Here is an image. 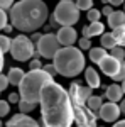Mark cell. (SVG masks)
Instances as JSON below:
<instances>
[{"instance_id":"1","label":"cell","mask_w":125,"mask_h":127,"mask_svg":"<svg viewBox=\"0 0 125 127\" xmlns=\"http://www.w3.org/2000/svg\"><path fill=\"white\" fill-rule=\"evenodd\" d=\"M41 119L42 127H73L75 112L69 92L63 85L51 81L41 92Z\"/></svg>"},{"instance_id":"2","label":"cell","mask_w":125,"mask_h":127,"mask_svg":"<svg viewBox=\"0 0 125 127\" xmlns=\"http://www.w3.org/2000/svg\"><path fill=\"white\" fill-rule=\"evenodd\" d=\"M49 17V9L42 0H19L9 10V19L14 29L20 32H36Z\"/></svg>"},{"instance_id":"3","label":"cell","mask_w":125,"mask_h":127,"mask_svg":"<svg viewBox=\"0 0 125 127\" xmlns=\"http://www.w3.org/2000/svg\"><path fill=\"white\" fill-rule=\"evenodd\" d=\"M52 64L58 69V75L64 78H75L86 69L83 51L75 46H63L52 58Z\"/></svg>"},{"instance_id":"4","label":"cell","mask_w":125,"mask_h":127,"mask_svg":"<svg viewBox=\"0 0 125 127\" xmlns=\"http://www.w3.org/2000/svg\"><path fill=\"white\" fill-rule=\"evenodd\" d=\"M51 81H54V78L49 73H46L42 68L41 69H29V73H25L24 80L20 81V85H19L20 98L37 105L39 102H41V92H42V88L46 87L48 83H51Z\"/></svg>"},{"instance_id":"5","label":"cell","mask_w":125,"mask_h":127,"mask_svg":"<svg viewBox=\"0 0 125 127\" xmlns=\"http://www.w3.org/2000/svg\"><path fill=\"white\" fill-rule=\"evenodd\" d=\"M69 98L73 103V112H75V122L76 127H96V119L98 114H95L91 108L86 105V102L76 93V90L69 85Z\"/></svg>"},{"instance_id":"6","label":"cell","mask_w":125,"mask_h":127,"mask_svg":"<svg viewBox=\"0 0 125 127\" xmlns=\"http://www.w3.org/2000/svg\"><path fill=\"white\" fill-rule=\"evenodd\" d=\"M79 12L81 10L78 9L76 2L73 0H59V3L54 9V14H52V19L54 22H58L61 27H73L79 20Z\"/></svg>"},{"instance_id":"7","label":"cell","mask_w":125,"mask_h":127,"mask_svg":"<svg viewBox=\"0 0 125 127\" xmlns=\"http://www.w3.org/2000/svg\"><path fill=\"white\" fill-rule=\"evenodd\" d=\"M10 54L15 61H30V59L36 56V46L32 39H29L27 36L24 34H19L17 37L12 39V44H10Z\"/></svg>"},{"instance_id":"8","label":"cell","mask_w":125,"mask_h":127,"mask_svg":"<svg viewBox=\"0 0 125 127\" xmlns=\"http://www.w3.org/2000/svg\"><path fill=\"white\" fill-rule=\"evenodd\" d=\"M61 48H63V46H61V42H59L58 36H56V34H51V32L42 34L41 39L36 42L37 54L42 56V58H46V59H52Z\"/></svg>"},{"instance_id":"9","label":"cell","mask_w":125,"mask_h":127,"mask_svg":"<svg viewBox=\"0 0 125 127\" xmlns=\"http://www.w3.org/2000/svg\"><path fill=\"white\" fill-rule=\"evenodd\" d=\"M122 110H120V105H117L113 102H106L101 105L100 112H98V117L101 119L103 122H117L118 117H120Z\"/></svg>"},{"instance_id":"10","label":"cell","mask_w":125,"mask_h":127,"mask_svg":"<svg viewBox=\"0 0 125 127\" xmlns=\"http://www.w3.org/2000/svg\"><path fill=\"white\" fill-rule=\"evenodd\" d=\"M120 64H122V61H118L117 58H113L112 54L105 56V58L98 63V66H100V69H101V73L106 75V76H110V78H113L117 73L120 71Z\"/></svg>"},{"instance_id":"11","label":"cell","mask_w":125,"mask_h":127,"mask_svg":"<svg viewBox=\"0 0 125 127\" xmlns=\"http://www.w3.org/2000/svg\"><path fill=\"white\" fill-rule=\"evenodd\" d=\"M5 127H41L37 120L29 117L27 114H15L14 117H10Z\"/></svg>"},{"instance_id":"12","label":"cell","mask_w":125,"mask_h":127,"mask_svg":"<svg viewBox=\"0 0 125 127\" xmlns=\"http://www.w3.org/2000/svg\"><path fill=\"white\" fill-rule=\"evenodd\" d=\"M56 36H58L61 46H73V44L78 41V32L75 31V27H69V26L61 27Z\"/></svg>"},{"instance_id":"13","label":"cell","mask_w":125,"mask_h":127,"mask_svg":"<svg viewBox=\"0 0 125 127\" xmlns=\"http://www.w3.org/2000/svg\"><path fill=\"white\" fill-rule=\"evenodd\" d=\"M105 98L108 100V102H113V103L122 102V98H124L122 85H118V83H112V85H108L106 90H105Z\"/></svg>"},{"instance_id":"14","label":"cell","mask_w":125,"mask_h":127,"mask_svg":"<svg viewBox=\"0 0 125 127\" xmlns=\"http://www.w3.org/2000/svg\"><path fill=\"white\" fill-rule=\"evenodd\" d=\"M83 36L85 37H95V36H101V34H105V26H103V22H90V26L86 27H83Z\"/></svg>"},{"instance_id":"15","label":"cell","mask_w":125,"mask_h":127,"mask_svg":"<svg viewBox=\"0 0 125 127\" xmlns=\"http://www.w3.org/2000/svg\"><path fill=\"white\" fill-rule=\"evenodd\" d=\"M85 80H86V85L90 88H100L101 87V80H100V75L96 73L95 68H86L85 69Z\"/></svg>"},{"instance_id":"16","label":"cell","mask_w":125,"mask_h":127,"mask_svg":"<svg viewBox=\"0 0 125 127\" xmlns=\"http://www.w3.org/2000/svg\"><path fill=\"white\" fill-rule=\"evenodd\" d=\"M125 24V12L124 10H113V14L108 15V26L112 27V31L124 26Z\"/></svg>"},{"instance_id":"17","label":"cell","mask_w":125,"mask_h":127,"mask_svg":"<svg viewBox=\"0 0 125 127\" xmlns=\"http://www.w3.org/2000/svg\"><path fill=\"white\" fill-rule=\"evenodd\" d=\"M24 76H25V71H24L22 68H10L9 75H7L10 85H14V87H19L20 81L24 80Z\"/></svg>"},{"instance_id":"18","label":"cell","mask_w":125,"mask_h":127,"mask_svg":"<svg viewBox=\"0 0 125 127\" xmlns=\"http://www.w3.org/2000/svg\"><path fill=\"white\" fill-rule=\"evenodd\" d=\"M105 56H108V53H106V49L101 48V46H100V48H91L90 49V59H91L93 63H96V64L105 58Z\"/></svg>"},{"instance_id":"19","label":"cell","mask_w":125,"mask_h":127,"mask_svg":"<svg viewBox=\"0 0 125 127\" xmlns=\"http://www.w3.org/2000/svg\"><path fill=\"white\" fill-rule=\"evenodd\" d=\"M115 46H118V44H117V39L113 37L112 32H105V34H101V48L110 49V51H112Z\"/></svg>"},{"instance_id":"20","label":"cell","mask_w":125,"mask_h":127,"mask_svg":"<svg viewBox=\"0 0 125 127\" xmlns=\"http://www.w3.org/2000/svg\"><path fill=\"white\" fill-rule=\"evenodd\" d=\"M86 105L91 108L95 114H98V112H100V108H101V105H103V98L98 97V95H91V97L88 98Z\"/></svg>"},{"instance_id":"21","label":"cell","mask_w":125,"mask_h":127,"mask_svg":"<svg viewBox=\"0 0 125 127\" xmlns=\"http://www.w3.org/2000/svg\"><path fill=\"white\" fill-rule=\"evenodd\" d=\"M112 34H113V37L117 39V44L125 48V24L120 26V27H117V29H113Z\"/></svg>"},{"instance_id":"22","label":"cell","mask_w":125,"mask_h":127,"mask_svg":"<svg viewBox=\"0 0 125 127\" xmlns=\"http://www.w3.org/2000/svg\"><path fill=\"white\" fill-rule=\"evenodd\" d=\"M10 44H12V39L5 34H0V51L5 54V53H10Z\"/></svg>"},{"instance_id":"23","label":"cell","mask_w":125,"mask_h":127,"mask_svg":"<svg viewBox=\"0 0 125 127\" xmlns=\"http://www.w3.org/2000/svg\"><path fill=\"white\" fill-rule=\"evenodd\" d=\"M17 105H19L20 114H30V112L36 108V103H30V102H25V100H20Z\"/></svg>"},{"instance_id":"24","label":"cell","mask_w":125,"mask_h":127,"mask_svg":"<svg viewBox=\"0 0 125 127\" xmlns=\"http://www.w3.org/2000/svg\"><path fill=\"white\" fill-rule=\"evenodd\" d=\"M110 54L113 58H117L118 61H125V48L124 46H115V48L110 51Z\"/></svg>"},{"instance_id":"25","label":"cell","mask_w":125,"mask_h":127,"mask_svg":"<svg viewBox=\"0 0 125 127\" xmlns=\"http://www.w3.org/2000/svg\"><path fill=\"white\" fill-rule=\"evenodd\" d=\"M86 17L90 22H98L100 20V17H101V12L98 9H90L88 10V14H86Z\"/></svg>"},{"instance_id":"26","label":"cell","mask_w":125,"mask_h":127,"mask_svg":"<svg viewBox=\"0 0 125 127\" xmlns=\"http://www.w3.org/2000/svg\"><path fill=\"white\" fill-rule=\"evenodd\" d=\"M76 5L79 10H90L93 9V0H76Z\"/></svg>"},{"instance_id":"27","label":"cell","mask_w":125,"mask_h":127,"mask_svg":"<svg viewBox=\"0 0 125 127\" xmlns=\"http://www.w3.org/2000/svg\"><path fill=\"white\" fill-rule=\"evenodd\" d=\"M124 80H125V61H122V64H120V71L113 76V81H115V83H122Z\"/></svg>"},{"instance_id":"28","label":"cell","mask_w":125,"mask_h":127,"mask_svg":"<svg viewBox=\"0 0 125 127\" xmlns=\"http://www.w3.org/2000/svg\"><path fill=\"white\" fill-rule=\"evenodd\" d=\"M9 112H10V103L7 100H0V119L9 115Z\"/></svg>"},{"instance_id":"29","label":"cell","mask_w":125,"mask_h":127,"mask_svg":"<svg viewBox=\"0 0 125 127\" xmlns=\"http://www.w3.org/2000/svg\"><path fill=\"white\" fill-rule=\"evenodd\" d=\"M78 44H79V49H81V51H90V49H91V41H90V37H85V36H83V37H81V39L78 41Z\"/></svg>"},{"instance_id":"30","label":"cell","mask_w":125,"mask_h":127,"mask_svg":"<svg viewBox=\"0 0 125 127\" xmlns=\"http://www.w3.org/2000/svg\"><path fill=\"white\" fill-rule=\"evenodd\" d=\"M9 24V15L3 9H0V31L5 29V26Z\"/></svg>"},{"instance_id":"31","label":"cell","mask_w":125,"mask_h":127,"mask_svg":"<svg viewBox=\"0 0 125 127\" xmlns=\"http://www.w3.org/2000/svg\"><path fill=\"white\" fill-rule=\"evenodd\" d=\"M42 69H44L46 73H49L52 78H54V76H56V73H58V69H56V66H54V64H44V66H42Z\"/></svg>"},{"instance_id":"32","label":"cell","mask_w":125,"mask_h":127,"mask_svg":"<svg viewBox=\"0 0 125 127\" xmlns=\"http://www.w3.org/2000/svg\"><path fill=\"white\" fill-rule=\"evenodd\" d=\"M10 85L9 78H7V75H0V90L3 92V90H7V87Z\"/></svg>"},{"instance_id":"33","label":"cell","mask_w":125,"mask_h":127,"mask_svg":"<svg viewBox=\"0 0 125 127\" xmlns=\"http://www.w3.org/2000/svg\"><path fill=\"white\" fill-rule=\"evenodd\" d=\"M14 5V0H0V9L3 10H10Z\"/></svg>"},{"instance_id":"34","label":"cell","mask_w":125,"mask_h":127,"mask_svg":"<svg viewBox=\"0 0 125 127\" xmlns=\"http://www.w3.org/2000/svg\"><path fill=\"white\" fill-rule=\"evenodd\" d=\"M20 100H22V98H20V93H15V92H14V93L9 95V103H19Z\"/></svg>"},{"instance_id":"35","label":"cell","mask_w":125,"mask_h":127,"mask_svg":"<svg viewBox=\"0 0 125 127\" xmlns=\"http://www.w3.org/2000/svg\"><path fill=\"white\" fill-rule=\"evenodd\" d=\"M29 68L30 69H41V68H42V64H41V61H39V59H30Z\"/></svg>"},{"instance_id":"36","label":"cell","mask_w":125,"mask_h":127,"mask_svg":"<svg viewBox=\"0 0 125 127\" xmlns=\"http://www.w3.org/2000/svg\"><path fill=\"white\" fill-rule=\"evenodd\" d=\"M101 14L108 17L110 14H113V7H112V5H105V7H103V10H101Z\"/></svg>"},{"instance_id":"37","label":"cell","mask_w":125,"mask_h":127,"mask_svg":"<svg viewBox=\"0 0 125 127\" xmlns=\"http://www.w3.org/2000/svg\"><path fill=\"white\" fill-rule=\"evenodd\" d=\"M108 3H110L112 7H118V5H124L125 0H108Z\"/></svg>"},{"instance_id":"38","label":"cell","mask_w":125,"mask_h":127,"mask_svg":"<svg viewBox=\"0 0 125 127\" xmlns=\"http://www.w3.org/2000/svg\"><path fill=\"white\" fill-rule=\"evenodd\" d=\"M3 63H5L3 61V53L0 51V75H2V69H3Z\"/></svg>"},{"instance_id":"39","label":"cell","mask_w":125,"mask_h":127,"mask_svg":"<svg viewBox=\"0 0 125 127\" xmlns=\"http://www.w3.org/2000/svg\"><path fill=\"white\" fill-rule=\"evenodd\" d=\"M113 127H125V119L124 120H117L115 124H113Z\"/></svg>"},{"instance_id":"40","label":"cell","mask_w":125,"mask_h":127,"mask_svg":"<svg viewBox=\"0 0 125 127\" xmlns=\"http://www.w3.org/2000/svg\"><path fill=\"white\" fill-rule=\"evenodd\" d=\"M12 29H14V26H12V24H7V26H5V29H3V32L10 34V32H12Z\"/></svg>"},{"instance_id":"41","label":"cell","mask_w":125,"mask_h":127,"mask_svg":"<svg viewBox=\"0 0 125 127\" xmlns=\"http://www.w3.org/2000/svg\"><path fill=\"white\" fill-rule=\"evenodd\" d=\"M120 110H122V114H125V98H122V102H120Z\"/></svg>"},{"instance_id":"42","label":"cell","mask_w":125,"mask_h":127,"mask_svg":"<svg viewBox=\"0 0 125 127\" xmlns=\"http://www.w3.org/2000/svg\"><path fill=\"white\" fill-rule=\"evenodd\" d=\"M122 90H124V93H125V80L122 81Z\"/></svg>"},{"instance_id":"43","label":"cell","mask_w":125,"mask_h":127,"mask_svg":"<svg viewBox=\"0 0 125 127\" xmlns=\"http://www.w3.org/2000/svg\"><path fill=\"white\" fill-rule=\"evenodd\" d=\"M0 127H3V122H2V119H0Z\"/></svg>"},{"instance_id":"44","label":"cell","mask_w":125,"mask_h":127,"mask_svg":"<svg viewBox=\"0 0 125 127\" xmlns=\"http://www.w3.org/2000/svg\"><path fill=\"white\" fill-rule=\"evenodd\" d=\"M101 2H103V3H108V0H101Z\"/></svg>"},{"instance_id":"45","label":"cell","mask_w":125,"mask_h":127,"mask_svg":"<svg viewBox=\"0 0 125 127\" xmlns=\"http://www.w3.org/2000/svg\"><path fill=\"white\" fill-rule=\"evenodd\" d=\"M124 12H125V3H124Z\"/></svg>"},{"instance_id":"46","label":"cell","mask_w":125,"mask_h":127,"mask_svg":"<svg viewBox=\"0 0 125 127\" xmlns=\"http://www.w3.org/2000/svg\"><path fill=\"white\" fill-rule=\"evenodd\" d=\"M100 127H105V126H100Z\"/></svg>"},{"instance_id":"47","label":"cell","mask_w":125,"mask_h":127,"mask_svg":"<svg viewBox=\"0 0 125 127\" xmlns=\"http://www.w3.org/2000/svg\"><path fill=\"white\" fill-rule=\"evenodd\" d=\"M73 2H76V0H73Z\"/></svg>"},{"instance_id":"48","label":"cell","mask_w":125,"mask_h":127,"mask_svg":"<svg viewBox=\"0 0 125 127\" xmlns=\"http://www.w3.org/2000/svg\"><path fill=\"white\" fill-rule=\"evenodd\" d=\"M0 92H2V90H0Z\"/></svg>"}]
</instances>
